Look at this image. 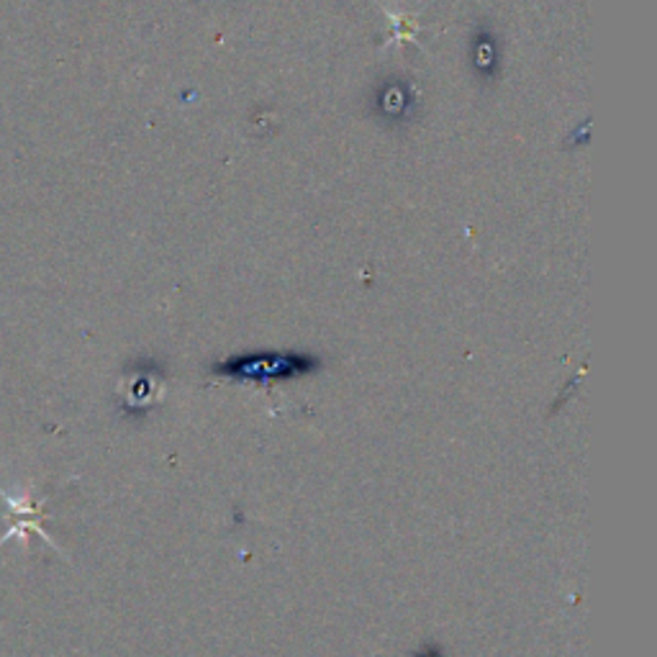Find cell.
Returning a JSON list of instances; mask_svg holds the SVG:
<instances>
[{
    "mask_svg": "<svg viewBox=\"0 0 657 657\" xmlns=\"http://www.w3.org/2000/svg\"><path fill=\"white\" fill-rule=\"evenodd\" d=\"M319 367L316 357L306 355H283V352H260V355L232 357L226 363L213 365V373L224 375L229 381H254V383H281L293 381Z\"/></svg>",
    "mask_w": 657,
    "mask_h": 657,
    "instance_id": "6da1fadb",
    "label": "cell"
}]
</instances>
